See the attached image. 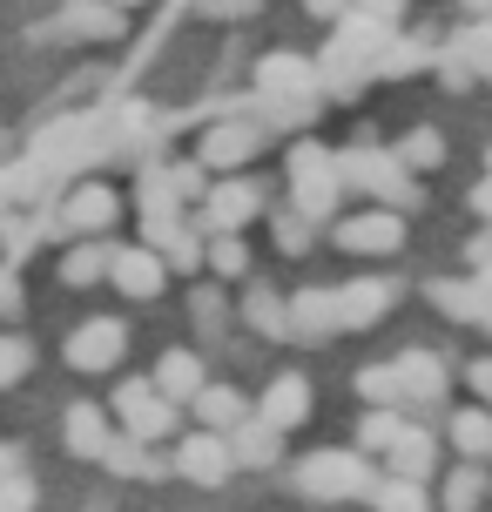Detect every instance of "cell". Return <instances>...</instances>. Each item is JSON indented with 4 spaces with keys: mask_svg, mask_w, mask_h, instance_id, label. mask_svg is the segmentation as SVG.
Wrapping results in <instances>:
<instances>
[{
    "mask_svg": "<svg viewBox=\"0 0 492 512\" xmlns=\"http://www.w3.org/2000/svg\"><path fill=\"white\" fill-rule=\"evenodd\" d=\"M378 472L364 465V452H311L297 465V492L304 499H378Z\"/></svg>",
    "mask_w": 492,
    "mask_h": 512,
    "instance_id": "6da1fadb",
    "label": "cell"
},
{
    "mask_svg": "<svg viewBox=\"0 0 492 512\" xmlns=\"http://www.w3.org/2000/svg\"><path fill=\"white\" fill-rule=\"evenodd\" d=\"M115 216H122V203H115V189H108V182H81L75 196L61 203V223H68L75 236H88V243H95V236H108V223H115Z\"/></svg>",
    "mask_w": 492,
    "mask_h": 512,
    "instance_id": "52a82bcc",
    "label": "cell"
},
{
    "mask_svg": "<svg viewBox=\"0 0 492 512\" xmlns=\"http://www.w3.org/2000/svg\"><path fill=\"white\" fill-rule=\"evenodd\" d=\"M486 331H492V317H486Z\"/></svg>",
    "mask_w": 492,
    "mask_h": 512,
    "instance_id": "bcb514c9",
    "label": "cell"
},
{
    "mask_svg": "<svg viewBox=\"0 0 492 512\" xmlns=\"http://www.w3.org/2000/svg\"><path fill=\"white\" fill-rule=\"evenodd\" d=\"M472 209H479V216H492V182H479V196H472Z\"/></svg>",
    "mask_w": 492,
    "mask_h": 512,
    "instance_id": "7bdbcfd3",
    "label": "cell"
},
{
    "mask_svg": "<svg viewBox=\"0 0 492 512\" xmlns=\"http://www.w3.org/2000/svg\"><path fill=\"white\" fill-rule=\"evenodd\" d=\"M115 418H122V438H135V445H156V438L176 432V405L156 398L149 378H129L122 391H115Z\"/></svg>",
    "mask_w": 492,
    "mask_h": 512,
    "instance_id": "7a4b0ae2",
    "label": "cell"
},
{
    "mask_svg": "<svg viewBox=\"0 0 492 512\" xmlns=\"http://www.w3.org/2000/svg\"><path fill=\"white\" fill-rule=\"evenodd\" d=\"M398 162H405V169H439L445 162V135L439 128H412L405 149H398Z\"/></svg>",
    "mask_w": 492,
    "mask_h": 512,
    "instance_id": "f1b7e54d",
    "label": "cell"
},
{
    "mask_svg": "<svg viewBox=\"0 0 492 512\" xmlns=\"http://www.w3.org/2000/svg\"><path fill=\"white\" fill-rule=\"evenodd\" d=\"M176 472L182 479H196V486H223L236 472V459H230V438H216V432H189L176 445Z\"/></svg>",
    "mask_w": 492,
    "mask_h": 512,
    "instance_id": "8992f818",
    "label": "cell"
},
{
    "mask_svg": "<svg viewBox=\"0 0 492 512\" xmlns=\"http://www.w3.org/2000/svg\"><path fill=\"white\" fill-rule=\"evenodd\" d=\"M479 499H486V472H479V465H459L452 486H445V512H472Z\"/></svg>",
    "mask_w": 492,
    "mask_h": 512,
    "instance_id": "4dcf8cb0",
    "label": "cell"
},
{
    "mask_svg": "<svg viewBox=\"0 0 492 512\" xmlns=\"http://www.w3.org/2000/svg\"><path fill=\"white\" fill-rule=\"evenodd\" d=\"M108 445H115V432H108L102 405H75L68 411V452H75V459H102Z\"/></svg>",
    "mask_w": 492,
    "mask_h": 512,
    "instance_id": "ac0fdd59",
    "label": "cell"
},
{
    "mask_svg": "<svg viewBox=\"0 0 492 512\" xmlns=\"http://www.w3.org/2000/svg\"><path fill=\"white\" fill-rule=\"evenodd\" d=\"M432 304H439V310H472L479 324L492 317V310H486V297H479L472 283H432Z\"/></svg>",
    "mask_w": 492,
    "mask_h": 512,
    "instance_id": "1f68e13d",
    "label": "cell"
},
{
    "mask_svg": "<svg viewBox=\"0 0 492 512\" xmlns=\"http://www.w3.org/2000/svg\"><path fill=\"white\" fill-rule=\"evenodd\" d=\"M108 7H135V0H108Z\"/></svg>",
    "mask_w": 492,
    "mask_h": 512,
    "instance_id": "f6af8a7d",
    "label": "cell"
},
{
    "mask_svg": "<svg viewBox=\"0 0 492 512\" xmlns=\"http://www.w3.org/2000/svg\"><path fill=\"white\" fill-rule=\"evenodd\" d=\"M243 317H250V331H257V337H290V304L277 297V290H263V283L243 297Z\"/></svg>",
    "mask_w": 492,
    "mask_h": 512,
    "instance_id": "7402d4cb",
    "label": "cell"
},
{
    "mask_svg": "<svg viewBox=\"0 0 492 512\" xmlns=\"http://www.w3.org/2000/svg\"><path fill=\"white\" fill-rule=\"evenodd\" d=\"M250 216H263V182L236 176V182H216L203 196V209H196V223H203V236H236Z\"/></svg>",
    "mask_w": 492,
    "mask_h": 512,
    "instance_id": "3957f363",
    "label": "cell"
},
{
    "mask_svg": "<svg viewBox=\"0 0 492 512\" xmlns=\"http://www.w3.org/2000/svg\"><path fill=\"white\" fill-rule=\"evenodd\" d=\"M54 34H75V41H115L122 34V7H108V0H75Z\"/></svg>",
    "mask_w": 492,
    "mask_h": 512,
    "instance_id": "2e32d148",
    "label": "cell"
},
{
    "mask_svg": "<svg viewBox=\"0 0 492 512\" xmlns=\"http://www.w3.org/2000/svg\"><path fill=\"white\" fill-rule=\"evenodd\" d=\"M21 472V459H14V445H0V479H14Z\"/></svg>",
    "mask_w": 492,
    "mask_h": 512,
    "instance_id": "b9f144b4",
    "label": "cell"
},
{
    "mask_svg": "<svg viewBox=\"0 0 492 512\" xmlns=\"http://www.w3.org/2000/svg\"><path fill=\"white\" fill-rule=\"evenodd\" d=\"M304 7H311L317 21H344V14H351V0H304Z\"/></svg>",
    "mask_w": 492,
    "mask_h": 512,
    "instance_id": "60d3db41",
    "label": "cell"
},
{
    "mask_svg": "<svg viewBox=\"0 0 492 512\" xmlns=\"http://www.w3.org/2000/svg\"><path fill=\"white\" fill-rule=\"evenodd\" d=\"M129 351V331H122V317H88L75 337H68V364L75 371H115Z\"/></svg>",
    "mask_w": 492,
    "mask_h": 512,
    "instance_id": "277c9868",
    "label": "cell"
},
{
    "mask_svg": "<svg viewBox=\"0 0 492 512\" xmlns=\"http://www.w3.org/2000/svg\"><path fill=\"white\" fill-rule=\"evenodd\" d=\"M14 310H21V283L0 270V317H14Z\"/></svg>",
    "mask_w": 492,
    "mask_h": 512,
    "instance_id": "ab89813d",
    "label": "cell"
},
{
    "mask_svg": "<svg viewBox=\"0 0 492 512\" xmlns=\"http://www.w3.org/2000/svg\"><path fill=\"white\" fill-rule=\"evenodd\" d=\"M391 304H398V283H385V277L344 283V290H337V324H344V331H371L378 310H391Z\"/></svg>",
    "mask_w": 492,
    "mask_h": 512,
    "instance_id": "30bf717a",
    "label": "cell"
},
{
    "mask_svg": "<svg viewBox=\"0 0 492 512\" xmlns=\"http://www.w3.org/2000/svg\"><path fill=\"white\" fill-rule=\"evenodd\" d=\"M156 398H169V405H196V398H203V358H196V351H162V364H156Z\"/></svg>",
    "mask_w": 492,
    "mask_h": 512,
    "instance_id": "7c38bea8",
    "label": "cell"
},
{
    "mask_svg": "<svg viewBox=\"0 0 492 512\" xmlns=\"http://www.w3.org/2000/svg\"><path fill=\"white\" fill-rule=\"evenodd\" d=\"M405 432H412V425H405L398 411H371V418L358 425V445H364V452H391Z\"/></svg>",
    "mask_w": 492,
    "mask_h": 512,
    "instance_id": "83f0119b",
    "label": "cell"
},
{
    "mask_svg": "<svg viewBox=\"0 0 492 512\" xmlns=\"http://www.w3.org/2000/svg\"><path fill=\"white\" fill-rule=\"evenodd\" d=\"M0 512H34V479H27V472L0 479Z\"/></svg>",
    "mask_w": 492,
    "mask_h": 512,
    "instance_id": "d590c367",
    "label": "cell"
},
{
    "mask_svg": "<svg viewBox=\"0 0 492 512\" xmlns=\"http://www.w3.org/2000/svg\"><path fill=\"white\" fill-rule=\"evenodd\" d=\"M203 230H189V223H182V230H169V243H162V270H203Z\"/></svg>",
    "mask_w": 492,
    "mask_h": 512,
    "instance_id": "d4e9b609",
    "label": "cell"
},
{
    "mask_svg": "<svg viewBox=\"0 0 492 512\" xmlns=\"http://www.w3.org/2000/svg\"><path fill=\"white\" fill-rule=\"evenodd\" d=\"M196 425L203 432H216V438H230L236 425H250V398L236 391V384H203V398H196Z\"/></svg>",
    "mask_w": 492,
    "mask_h": 512,
    "instance_id": "4fadbf2b",
    "label": "cell"
},
{
    "mask_svg": "<svg viewBox=\"0 0 492 512\" xmlns=\"http://www.w3.org/2000/svg\"><path fill=\"white\" fill-rule=\"evenodd\" d=\"M337 243L344 250H358V256H385L405 243V216L398 209H364V216H344L337 223Z\"/></svg>",
    "mask_w": 492,
    "mask_h": 512,
    "instance_id": "5b68a950",
    "label": "cell"
},
{
    "mask_svg": "<svg viewBox=\"0 0 492 512\" xmlns=\"http://www.w3.org/2000/svg\"><path fill=\"white\" fill-rule=\"evenodd\" d=\"M257 149H263V128H257V122H216V128L203 135L196 162H203V169H243Z\"/></svg>",
    "mask_w": 492,
    "mask_h": 512,
    "instance_id": "ba28073f",
    "label": "cell"
},
{
    "mask_svg": "<svg viewBox=\"0 0 492 512\" xmlns=\"http://www.w3.org/2000/svg\"><path fill=\"white\" fill-rule=\"evenodd\" d=\"M486 155H492V149H486Z\"/></svg>",
    "mask_w": 492,
    "mask_h": 512,
    "instance_id": "7dc6e473",
    "label": "cell"
},
{
    "mask_svg": "<svg viewBox=\"0 0 492 512\" xmlns=\"http://www.w3.org/2000/svg\"><path fill=\"white\" fill-rule=\"evenodd\" d=\"M351 7H364V21H391L405 0H351Z\"/></svg>",
    "mask_w": 492,
    "mask_h": 512,
    "instance_id": "f35d334b",
    "label": "cell"
},
{
    "mask_svg": "<svg viewBox=\"0 0 492 512\" xmlns=\"http://www.w3.org/2000/svg\"><path fill=\"white\" fill-rule=\"evenodd\" d=\"M358 391L371 398V411H405V384H398V364H364Z\"/></svg>",
    "mask_w": 492,
    "mask_h": 512,
    "instance_id": "cb8c5ba5",
    "label": "cell"
},
{
    "mask_svg": "<svg viewBox=\"0 0 492 512\" xmlns=\"http://www.w3.org/2000/svg\"><path fill=\"white\" fill-rule=\"evenodd\" d=\"M108 263H115V250H108V243H75V250L61 256V283L88 290V283H102V277H108Z\"/></svg>",
    "mask_w": 492,
    "mask_h": 512,
    "instance_id": "603a6c76",
    "label": "cell"
},
{
    "mask_svg": "<svg viewBox=\"0 0 492 512\" xmlns=\"http://www.w3.org/2000/svg\"><path fill=\"white\" fill-rule=\"evenodd\" d=\"M331 331H344V324H337V290L290 297V337H331Z\"/></svg>",
    "mask_w": 492,
    "mask_h": 512,
    "instance_id": "e0dca14e",
    "label": "cell"
},
{
    "mask_svg": "<svg viewBox=\"0 0 492 512\" xmlns=\"http://www.w3.org/2000/svg\"><path fill=\"white\" fill-rule=\"evenodd\" d=\"M257 425H270V432H290V425H304L311 418V384L297 378V371H284V378L263 391V405L250 411Z\"/></svg>",
    "mask_w": 492,
    "mask_h": 512,
    "instance_id": "8fae6325",
    "label": "cell"
},
{
    "mask_svg": "<svg viewBox=\"0 0 492 512\" xmlns=\"http://www.w3.org/2000/svg\"><path fill=\"white\" fill-rule=\"evenodd\" d=\"M196 7H203V14H216V21H250L263 0H196Z\"/></svg>",
    "mask_w": 492,
    "mask_h": 512,
    "instance_id": "8d00e7d4",
    "label": "cell"
},
{
    "mask_svg": "<svg viewBox=\"0 0 492 512\" xmlns=\"http://www.w3.org/2000/svg\"><path fill=\"white\" fill-rule=\"evenodd\" d=\"M385 459H391V479H405V486H425V479H432V459H439V445H432V432H425V425H412V432L398 438Z\"/></svg>",
    "mask_w": 492,
    "mask_h": 512,
    "instance_id": "9a60e30c",
    "label": "cell"
},
{
    "mask_svg": "<svg viewBox=\"0 0 492 512\" xmlns=\"http://www.w3.org/2000/svg\"><path fill=\"white\" fill-rule=\"evenodd\" d=\"M102 465H115V472H142V479H162V459L149 452V445H135V438H115L102 452Z\"/></svg>",
    "mask_w": 492,
    "mask_h": 512,
    "instance_id": "484cf974",
    "label": "cell"
},
{
    "mask_svg": "<svg viewBox=\"0 0 492 512\" xmlns=\"http://www.w3.org/2000/svg\"><path fill=\"white\" fill-rule=\"evenodd\" d=\"M257 88H263V102H284V95H297L304 102V88H311V68L297 61V54H270L257 68Z\"/></svg>",
    "mask_w": 492,
    "mask_h": 512,
    "instance_id": "d6986e66",
    "label": "cell"
},
{
    "mask_svg": "<svg viewBox=\"0 0 492 512\" xmlns=\"http://www.w3.org/2000/svg\"><path fill=\"white\" fill-rule=\"evenodd\" d=\"M108 283H115L122 297H162L169 270H162V256L149 250V243H135V250H115V263H108Z\"/></svg>",
    "mask_w": 492,
    "mask_h": 512,
    "instance_id": "9c48e42d",
    "label": "cell"
},
{
    "mask_svg": "<svg viewBox=\"0 0 492 512\" xmlns=\"http://www.w3.org/2000/svg\"><path fill=\"white\" fill-rule=\"evenodd\" d=\"M277 445H284V432H270V425H236L230 432V459L236 465H277Z\"/></svg>",
    "mask_w": 492,
    "mask_h": 512,
    "instance_id": "44dd1931",
    "label": "cell"
},
{
    "mask_svg": "<svg viewBox=\"0 0 492 512\" xmlns=\"http://www.w3.org/2000/svg\"><path fill=\"white\" fill-rule=\"evenodd\" d=\"M169 189H176V203H196V209H203V196H209L203 162H176V169H169Z\"/></svg>",
    "mask_w": 492,
    "mask_h": 512,
    "instance_id": "836d02e7",
    "label": "cell"
},
{
    "mask_svg": "<svg viewBox=\"0 0 492 512\" xmlns=\"http://www.w3.org/2000/svg\"><path fill=\"white\" fill-rule=\"evenodd\" d=\"M27 371H34V344H27V337H7V331H0V391H14Z\"/></svg>",
    "mask_w": 492,
    "mask_h": 512,
    "instance_id": "f546056e",
    "label": "cell"
},
{
    "mask_svg": "<svg viewBox=\"0 0 492 512\" xmlns=\"http://www.w3.org/2000/svg\"><path fill=\"white\" fill-rule=\"evenodd\" d=\"M466 384L479 391V405L492 411V358H479V364H466Z\"/></svg>",
    "mask_w": 492,
    "mask_h": 512,
    "instance_id": "74e56055",
    "label": "cell"
},
{
    "mask_svg": "<svg viewBox=\"0 0 492 512\" xmlns=\"http://www.w3.org/2000/svg\"><path fill=\"white\" fill-rule=\"evenodd\" d=\"M203 263L216 277H250V250H243V236H209Z\"/></svg>",
    "mask_w": 492,
    "mask_h": 512,
    "instance_id": "4316f807",
    "label": "cell"
},
{
    "mask_svg": "<svg viewBox=\"0 0 492 512\" xmlns=\"http://www.w3.org/2000/svg\"><path fill=\"white\" fill-rule=\"evenodd\" d=\"M270 230H277L284 250H311V223H304L297 209H277V216H270Z\"/></svg>",
    "mask_w": 492,
    "mask_h": 512,
    "instance_id": "e575fe53",
    "label": "cell"
},
{
    "mask_svg": "<svg viewBox=\"0 0 492 512\" xmlns=\"http://www.w3.org/2000/svg\"><path fill=\"white\" fill-rule=\"evenodd\" d=\"M398 384H405V405L412 411H432L445 398V364L432 351H405L398 358Z\"/></svg>",
    "mask_w": 492,
    "mask_h": 512,
    "instance_id": "5bb4252c",
    "label": "cell"
},
{
    "mask_svg": "<svg viewBox=\"0 0 492 512\" xmlns=\"http://www.w3.org/2000/svg\"><path fill=\"white\" fill-rule=\"evenodd\" d=\"M452 445L466 452L472 465L492 459V411L486 405H472V411H452Z\"/></svg>",
    "mask_w": 492,
    "mask_h": 512,
    "instance_id": "ffe728a7",
    "label": "cell"
},
{
    "mask_svg": "<svg viewBox=\"0 0 492 512\" xmlns=\"http://www.w3.org/2000/svg\"><path fill=\"white\" fill-rule=\"evenodd\" d=\"M466 7H472V14H492V0H466Z\"/></svg>",
    "mask_w": 492,
    "mask_h": 512,
    "instance_id": "ee69618b",
    "label": "cell"
},
{
    "mask_svg": "<svg viewBox=\"0 0 492 512\" xmlns=\"http://www.w3.org/2000/svg\"><path fill=\"white\" fill-rule=\"evenodd\" d=\"M371 506H378V512H425V486H405V479H385Z\"/></svg>",
    "mask_w": 492,
    "mask_h": 512,
    "instance_id": "d6a6232c",
    "label": "cell"
}]
</instances>
